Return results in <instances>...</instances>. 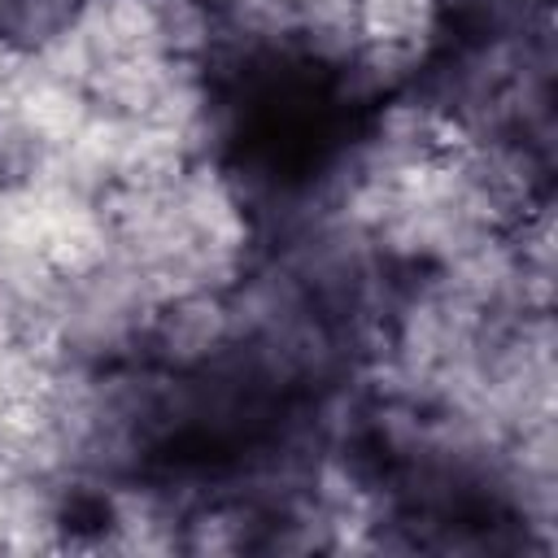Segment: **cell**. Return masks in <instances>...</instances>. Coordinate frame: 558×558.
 Here are the masks:
<instances>
[{
	"mask_svg": "<svg viewBox=\"0 0 558 558\" xmlns=\"http://www.w3.org/2000/svg\"><path fill=\"white\" fill-rule=\"evenodd\" d=\"M231 314H227V292H179L161 301L144 327L140 357L187 375L209 366L227 344H231Z\"/></svg>",
	"mask_w": 558,
	"mask_h": 558,
	"instance_id": "6da1fadb",
	"label": "cell"
},
{
	"mask_svg": "<svg viewBox=\"0 0 558 558\" xmlns=\"http://www.w3.org/2000/svg\"><path fill=\"white\" fill-rule=\"evenodd\" d=\"M83 13V0H0V44L17 52L52 48Z\"/></svg>",
	"mask_w": 558,
	"mask_h": 558,
	"instance_id": "7a4b0ae2",
	"label": "cell"
},
{
	"mask_svg": "<svg viewBox=\"0 0 558 558\" xmlns=\"http://www.w3.org/2000/svg\"><path fill=\"white\" fill-rule=\"evenodd\" d=\"M52 157L57 144L44 140L13 100L0 105V187H39L52 170Z\"/></svg>",
	"mask_w": 558,
	"mask_h": 558,
	"instance_id": "3957f363",
	"label": "cell"
},
{
	"mask_svg": "<svg viewBox=\"0 0 558 558\" xmlns=\"http://www.w3.org/2000/svg\"><path fill=\"white\" fill-rule=\"evenodd\" d=\"M22 331H26V310L13 296V288L0 279V344H17Z\"/></svg>",
	"mask_w": 558,
	"mask_h": 558,
	"instance_id": "277c9868",
	"label": "cell"
}]
</instances>
